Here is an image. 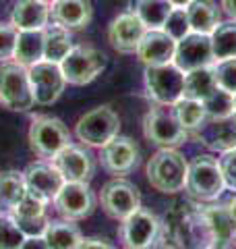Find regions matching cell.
I'll return each mask as SVG.
<instances>
[{"label":"cell","mask_w":236,"mask_h":249,"mask_svg":"<svg viewBox=\"0 0 236 249\" xmlns=\"http://www.w3.org/2000/svg\"><path fill=\"white\" fill-rule=\"evenodd\" d=\"M188 162L174 147H162L147 162V181L160 193H178L185 189Z\"/></svg>","instance_id":"cell-1"},{"label":"cell","mask_w":236,"mask_h":249,"mask_svg":"<svg viewBox=\"0 0 236 249\" xmlns=\"http://www.w3.org/2000/svg\"><path fill=\"white\" fill-rule=\"evenodd\" d=\"M185 189L197 201H214L224 193L226 181L219 162L211 156H195L186 168Z\"/></svg>","instance_id":"cell-2"},{"label":"cell","mask_w":236,"mask_h":249,"mask_svg":"<svg viewBox=\"0 0 236 249\" xmlns=\"http://www.w3.org/2000/svg\"><path fill=\"white\" fill-rule=\"evenodd\" d=\"M0 106L13 112H29L35 106L27 67L19 62L0 65Z\"/></svg>","instance_id":"cell-3"},{"label":"cell","mask_w":236,"mask_h":249,"mask_svg":"<svg viewBox=\"0 0 236 249\" xmlns=\"http://www.w3.org/2000/svg\"><path fill=\"white\" fill-rule=\"evenodd\" d=\"M185 75L186 73L180 71L174 62L145 67L143 81L147 96L160 106H172L178 98H183Z\"/></svg>","instance_id":"cell-4"},{"label":"cell","mask_w":236,"mask_h":249,"mask_svg":"<svg viewBox=\"0 0 236 249\" xmlns=\"http://www.w3.org/2000/svg\"><path fill=\"white\" fill-rule=\"evenodd\" d=\"M106 69V54L91 46H73L60 60V71L70 85H87Z\"/></svg>","instance_id":"cell-5"},{"label":"cell","mask_w":236,"mask_h":249,"mask_svg":"<svg viewBox=\"0 0 236 249\" xmlns=\"http://www.w3.org/2000/svg\"><path fill=\"white\" fill-rule=\"evenodd\" d=\"M118 131H120V116L116 114L114 108L98 106L77 121L75 135L79 137V142H83L85 145L101 147L112 137H116Z\"/></svg>","instance_id":"cell-6"},{"label":"cell","mask_w":236,"mask_h":249,"mask_svg":"<svg viewBox=\"0 0 236 249\" xmlns=\"http://www.w3.org/2000/svg\"><path fill=\"white\" fill-rule=\"evenodd\" d=\"M70 143V133L65 123L54 116H35L29 127V145L39 158L52 160L62 147Z\"/></svg>","instance_id":"cell-7"},{"label":"cell","mask_w":236,"mask_h":249,"mask_svg":"<svg viewBox=\"0 0 236 249\" xmlns=\"http://www.w3.org/2000/svg\"><path fill=\"white\" fill-rule=\"evenodd\" d=\"M100 201L104 212L114 220H124L137 208H141V193L135 183L124 177H116L101 187Z\"/></svg>","instance_id":"cell-8"},{"label":"cell","mask_w":236,"mask_h":249,"mask_svg":"<svg viewBox=\"0 0 236 249\" xmlns=\"http://www.w3.org/2000/svg\"><path fill=\"white\" fill-rule=\"evenodd\" d=\"M31 89H34V100L39 106H50L62 96L67 88V79L60 71L58 62L39 60L35 65L27 67Z\"/></svg>","instance_id":"cell-9"},{"label":"cell","mask_w":236,"mask_h":249,"mask_svg":"<svg viewBox=\"0 0 236 249\" xmlns=\"http://www.w3.org/2000/svg\"><path fill=\"white\" fill-rule=\"evenodd\" d=\"M143 133L152 143L160 147H176L188 139V131L178 123L174 112L153 108L143 119Z\"/></svg>","instance_id":"cell-10"},{"label":"cell","mask_w":236,"mask_h":249,"mask_svg":"<svg viewBox=\"0 0 236 249\" xmlns=\"http://www.w3.org/2000/svg\"><path fill=\"white\" fill-rule=\"evenodd\" d=\"M54 208L58 210L62 218L77 222L91 216V212L96 210V196L87 183L65 181V185L60 187V191L54 197Z\"/></svg>","instance_id":"cell-11"},{"label":"cell","mask_w":236,"mask_h":249,"mask_svg":"<svg viewBox=\"0 0 236 249\" xmlns=\"http://www.w3.org/2000/svg\"><path fill=\"white\" fill-rule=\"evenodd\" d=\"M172 62L180 69V71H195V69L214 65V50H211V37L207 34H197L191 31L183 40L176 42L174 58Z\"/></svg>","instance_id":"cell-12"},{"label":"cell","mask_w":236,"mask_h":249,"mask_svg":"<svg viewBox=\"0 0 236 249\" xmlns=\"http://www.w3.org/2000/svg\"><path fill=\"white\" fill-rule=\"evenodd\" d=\"M162 224L157 222L155 214H152L149 210L137 208L133 214H129L122 220L120 227V237L122 243L131 247V249H145L152 247L157 239V232H160Z\"/></svg>","instance_id":"cell-13"},{"label":"cell","mask_w":236,"mask_h":249,"mask_svg":"<svg viewBox=\"0 0 236 249\" xmlns=\"http://www.w3.org/2000/svg\"><path fill=\"white\" fill-rule=\"evenodd\" d=\"M141 152L131 137H112L106 145H101V166L112 175H129L139 166Z\"/></svg>","instance_id":"cell-14"},{"label":"cell","mask_w":236,"mask_h":249,"mask_svg":"<svg viewBox=\"0 0 236 249\" xmlns=\"http://www.w3.org/2000/svg\"><path fill=\"white\" fill-rule=\"evenodd\" d=\"M25 178V187L29 193H34L35 197L44 199L46 204H50L60 191V187L65 185V177L60 175V170L54 166V162H34L25 168L23 173Z\"/></svg>","instance_id":"cell-15"},{"label":"cell","mask_w":236,"mask_h":249,"mask_svg":"<svg viewBox=\"0 0 236 249\" xmlns=\"http://www.w3.org/2000/svg\"><path fill=\"white\" fill-rule=\"evenodd\" d=\"M54 166L60 170L65 181H79V183H89L93 173H96V162L93 156L81 145L68 143L67 147L52 158Z\"/></svg>","instance_id":"cell-16"},{"label":"cell","mask_w":236,"mask_h":249,"mask_svg":"<svg viewBox=\"0 0 236 249\" xmlns=\"http://www.w3.org/2000/svg\"><path fill=\"white\" fill-rule=\"evenodd\" d=\"M145 23L141 21L137 15L133 13H122L110 23L108 27V42L116 52L131 54L137 50V46L141 42V37L145 36Z\"/></svg>","instance_id":"cell-17"},{"label":"cell","mask_w":236,"mask_h":249,"mask_svg":"<svg viewBox=\"0 0 236 249\" xmlns=\"http://www.w3.org/2000/svg\"><path fill=\"white\" fill-rule=\"evenodd\" d=\"M201 222L209 235V247H234L236 224L226 206H207L201 210Z\"/></svg>","instance_id":"cell-18"},{"label":"cell","mask_w":236,"mask_h":249,"mask_svg":"<svg viewBox=\"0 0 236 249\" xmlns=\"http://www.w3.org/2000/svg\"><path fill=\"white\" fill-rule=\"evenodd\" d=\"M195 137L203 145L216 152H228L236 147V114L224 116V119H205L197 131Z\"/></svg>","instance_id":"cell-19"},{"label":"cell","mask_w":236,"mask_h":249,"mask_svg":"<svg viewBox=\"0 0 236 249\" xmlns=\"http://www.w3.org/2000/svg\"><path fill=\"white\" fill-rule=\"evenodd\" d=\"M174 50H176V42L164 29H147L145 36L141 37L135 54L145 67H155L172 62Z\"/></svg>","instance_id":"cell-20"},{"label":"cell","mask_w":236,"mask_h":249,"mask_svg":"<svg viewBox=\"0 0 236 249\" xmlns=\"http://www.w3.org/2000/svg\"><path fill=\"white\" fill-rule=\"evenodd\" d=\"M93 9L89 0H56L50 6V19L68 31L85 29L91 23Z\"/></svg>","instance_id":"cell-21"},{"label":"cell","mask_w":236,"mask_h":249,"mask_svg":"<svg viewBox=\"0 0 236 249\" xmlns=\"http://www.w3.org/2000/svg\"><path fill=\"white\" fill-rule=\"evenodd\" d=\"M50 21V6L39 0H17L11 11V23L21 29H44Z\"/></svg>","instance_id":"cell-22"},{"label":"cell","mask_w":236,"mask_h":249,"mask_svg":"<svg viewBox=\"0 0 236 249\" xmlns=\"http://www.w3.org/2000/svg\"><path fill=\"white\" fill-rule=\"evenodd\" d=\"M44 29H21L17 36V48H15V62L23 67H31L44 60Z\"/></svg>","instance_id":"cell-23"},{"label":"cell","mask_w":236,"mask_h":249,"mask_svg":"<svg viewBox=\"0 0 236 249\" xmlns=\"http://www.w3.org/2000/svg\"><path fill=\"white\" fill-rule=\"evenodd\" d=\"M81 231H79L73 220H50L44 232L46 247L50 249H77L81 245Z\"/></svg>","instance_id":"cell-24"},{"label":"cell","mask_w":236,"mask_h":249,"mask_svg":"<svg viewBox=\"0 0 236 249\" xmlns=\"http://www.w3.org/2000/svg\"><path fill=\"white\" fill-rule=\"evenodd\" d=\"M127 9L129 13L137 15L147 29H162L172 11V4L168 0H129Z\"/></svg>","instance_id":"cell-25"},{"label":"cell","mask_w":236,"mask_h":249,"mask_svg":"<svg viewBox=\"0 0 236 249\" xmlns=\"http://www.w3.org/2000/svg\"><path fill=\"white\" fill-rule=\"evenodd\" d=\"M188 23H191V31L197 34H211L219 23V11L211 0H193L186 4Z\"/></svg>","instance_id":"cell-26"},{"label":"cell","mask_w":236,"mask_h":249,"mask_svg":"<svg viewBox=\"0 0 236 249\" xmlns=\"http://www.w3.org/2000/svg\"><path fill=\"white\" fill-rule=\"evenodd\" d=\"M216 89H218V83H216L214 65L195 69V71H188L185 75V91H183L185 98H193V100L203 102Z\"/></svg>","instance_id":"cell-27"},{"label":"cell","mask_w":236,"mask_h":249,"mask_svg":"<svg viewBox=\"0 0 236 249\" xmlns=\"http://www.w3.org/2000/svg\"><path fill=\"white\" fill-rule=\"evenodd\" d=\"M27 193L25 178L19 170H2L0 173V212L11 214L13 208Z\"/></svg>","instance_id":"cell-28"},{"label":"cell","mask_w":236,"mask_h":249,"mask_svg":"<svg viewBox=\"0 0 236 249\" xmlns=\"http://www.w3.org/2000/svg\"><path fill=\"white\" fill-rule=\"evenodd\" d=\"M44 34H46L44 60L58 62L60 65V60L67 56L70 48H73V40H70L68 29H65L62 25H56V23H54L52 27H48V25L44 27Z\"/></svg>","instance_id":"cell-29"},{"label":"cell","mask_w":236,"mask_h":249,"mask_svg":"<svg viewBox=\"0 0 236 249\" xmlns=\"http://www.w3.org/2000/svg\"><path fill=\"white\" fill-rule=\"evenodd\" d=\"M172 112L178 119V123L188 131V135L197 131L203 124V121L207 119L205 114V106L199 100H193V98H178L174 104H172Z\"/></svg>","instance_id":"cell-30"},{"label":"cell","mask_w":236,"mask_h":249,"mask_svg":"<svg viewBox=\"0 0 236 249\" xmlns=\"http://www.w3.org/2000/svg\"><path fill=\"white\" fill-rule=\"evenodd\" d=\"M214 60L236 58V23H219L209 34Z\"/></svg>","instance_id":"cell-31"},{"label":"cell","mask_w":236,"mask_h":249,"mask_svg":"<svg viewBox=\"0 0 236 249\" xmlns=\"http://www.w3.org/2000/svg\"><path fill=\"white\" fill-rule=\"evenodd\" d=\"M207 119H224V116L234 114V93L218 88L209 98L203 100Z\"/></svg>","instance_id":"cell-32"},{"label":"cell","mask_w":236,"mask_h":249,"mask_svg":"<svg viewBox=\"0 0 236 249\" xmlns=\"http://www.w3.org/2000/svg\"><path fill=\"white\" fill-rule=\"evenodd\" d=\"M25 243V235L17 227L15 218L6 212H0V249H17Z\"/></svg>","instance_id":"cell-33"},{"label":"cell","mask_w":236,"mask_h":249,"mask_svg":"<svg viewBox=\"0 0 236 249\" xmlns=\"http://www.w3.org/2000/svg\"><path fill=\"white\" fill-rule=\"evenodd\" d=\"M166 34L172 37L174 42L183 40L185 36L191 34V23H188V15H186V6H172V11L168 15L166 23L162 27Z\"/></svg>","instance_id":"cell-34"},{"label":"cell","mask_w":236,"mask_h":249,"mask_svg":"<svg viewBox=\"0 0 236 249\" xmlns=\"http://www.w3.org/2000/svg\"><path fill=\"white\" fill-rule=\"evenodd\" d=\"M214 73H216V83L230 93H236V58H226L214 62Z\"/></svg>","instance_id":"cell-35"},{"label":"cell","mask_w":236,"mask_h":249,"mask_svg":"<svg viewBox=\"0 0 236 249\" xmlns=\"http://www.w3.org/2000/svg\"><path fill=\"white\" fill-rule=\"evenodd\" d=\"M13 218H15V222H17V227L21 229V232L25 235V239L44 237L46 227H48V222H50L46 216H13Z\"/></svg>","instance_id":"cell-36"},{"label":"cell","mask_w":236,"mask_h":249,"mask_svg":"<svg viewBox=\"0 0 236 249\" xmlns=\"http://www.w3.org/2000/svg\"><path fill=\"white\" fill-rule=\"evenodd\" d=\"M17 36H19V29L13 23L0 25V62H9L11 58H15Z\"/></svg>","instance_id":"cell-37"},{"label":"cell","mask_w":236,"mask_h":249,"mask_svg":"<svg viewBox=\"0 0 236 249\" xmlns=\"http://www.w3.org/2000/svg\"><path fill=\"white\" fill-rule=\"evenodd\" d=\"M219 168H222L226 187L236 191V147L224 152V156L219 158Z\"/></svg>","instance_id":"cell-38"},{"label":"cell","mask_w":236,"mask_h":249,"mask_svg":"<svg viewBox=\"0 0 236 249\" xmlns=\"http://www.w3.org/2000/svg\"><path fill=\"white\" fill-rule=\"evenodd\" d=\"M81 249H87V247H98V249H108V247H112L108 243V239H104V237H83L81 239V245H79Z\"/></svg>","instance_id":"cell-39"},{"label":"cell","mask_w":236,"mask_h":249,"mask_svg":"<svg viewBox=\"0 0 236 249\" xmlns=\"http://www.w3.org/2000/svg\"><path fill=\"white\" fill-rule=\"evenodd\" d=\"M222 9L226 11V15L236 19V0H222Z\"/></svg>","instance_id":"cell-40"},{"label":"cell","mask_w":236,"mask_h":249,"mask_svg":"<svg viewBox=\"0 0 236 249\" xmlns=\"http://www.w3.org/2000/svg\"><path fill=\"white\" fill-rule=\"evenodd\" d=\"M228 212H230V216H232V220H234V224H236V197H232L230 201H228Z\"/></svg>","instance_id":"cell-41"},{"label":"cell","mask_w":236,"mask_h":249,"mask_svg":"<svg viewBox=\"0 0 236 249\" xmlns=\"http://www.w3.org/2000/svg\"><path fill=\"white\" fill-rule=\"evenodd\" d=\"M172 6H186L188 2H193V0H168Z\"/></svg>","instance_id":"cell-42"},{"label":"cell","mask_w":236,"mask_h":249,"mask_svg":"<svg viewBox=\"0 0 236 249\" xmlns=\"http://www.w3.org/2000/svg\"><path fill=\"white\" fill-rule=\"evenodd\" d=\"M39 2H44V4H48V6H52L54 2H56V0H39Z\"/></svg>","instance_id":"cell-43"},{"label":"cell","mask_w":236,"mask_h":249,"mask_svg":"<svg viewBox=\"0 0 236 249\" xmlns=\"http://www.w3.org/2000/svg\"><path fill=\"white\" fill-rule=\"evenodd\" d=\"M234 114H236V93H234Z\"/></svg>","instance_id":"cell-44"}]
</instances>
